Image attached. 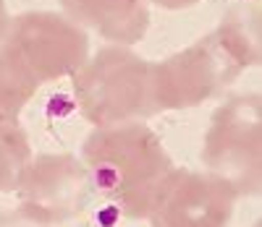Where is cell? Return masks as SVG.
Returning <instances> with one entry per match:
<instances>
[{"instance_id":"13","label":"cell","mask_w":262,"mask_h":227,"mask_svg":"<svg viewBox=\"0 0 262 227\" xmlns=\"http://www.w3.org/2000/svg\"><path fill=\"white\" fill-rule=\"evenodd\" d=\"M149 6H158L163 11H189L194 6H200L202 0H147Z\"/></svg>"},{"instance_id":"15","label":"cell","mask_w":262,"mask_h":227,"mask_svg":"<svg viewBox=\"0 0 262 227\" xmlns=\"http://www.w3.org/2000/svg\"><path fill=\"white\" fill-rule=\"evenodd\" d=\"M252 227H259V222H254V224H252Z\"/></svg>"},{"instance_id":"9","label":"cell","mask_w":262,"mask_h":227,"mask_svg":"<svg viewBox=\"0 0 262 227\" xmlns=\"http://www.w3.org/2000/svg\"><path fill=\"white\" fill-rule=\"evenodd\" d=\"M217 44L238 71L259 65V0H242L228 8L217 29H212Z\"/></svg>"},{"instance_id":"2","label":"cell","mask_w":262,"mask_h":227,"mask_svg":"<svg viewBox=\"0 0 262 227\" xmlns=\"http://www.w3.org/2000/svg\"><path fill=\"white\" fill-rule=\"evenodd\" d=\"M76 107L95 128L147 120L155 115L149 92V60L123 44H105L90 53L71 76Z\"/></svg>"},{"instance_id":"4","label":"cell","mask_w":262,"mask_h":227,"mask_svg":"<svg viewBox=\"0 0 262 227\" xmlns=\"http://www.w3.org/2000/svg\"><path fill=\"white\" fill-rule=\"evenodd\" d=\"M242 76L231 58L217 44L215 34H205L158 63H149V92L158 112L194 110L215 97Z\"/></svg>"},{"instance_id":"11","label":"cell","mask_w":262,"mask_h":227,"mask_svg":"<svg viewBox=\"0 0 262 227\" xmlns=\"http://www.w3.org/2000/svg\"><path fill=\"white\" fill-rule=\"evenodd\" d=\"M32 144L18 120H0V193H13L32 160Z\"/></svg>"},{"instance_id":"7","label":"cell","mask_w":262,"mask_h":227,"mask_svg":"<svg viewBox=\"0 0 262 227\" xmlns=\"http://www.w3.org/2000/svg\"><path fill=\"white\" fill-rule=\"evenodd\" d=\"M236 191L207 170L173 167L147 212L149 227H228Z\"/></svg>"},{"instance_id":"5","label":"cell","mask_w":262,"mask_h":227,"mask_svg":"<svg viewBox=\"0 0 262 227\" xmlns=\"http://www.w3.org/2000/svg\"><path fill=\"white\" fill-rule=\"evenodd\" d=\"M13 193L18 198L16 209L39 227L79 219L95 204L81 157L69 152L32 157Z\"/></svg>"},{"instance_id":"3","label":"cell","mask_w":262,"mask_h":227,"mask_svg":"<svg viewBox=\"0 0 262 227\" xmlns=\"http://www.w3.org/2000/svg\"><path fill=\"white\" fill-rule=\"evenodd\" d=\"M200 160L207 172L236 191L257 198L262 186V102L257 92L231 94L215 107L205 128Z\"/></svg>"},{"instance_id":"12","label":"cell","mask_w":262,"mask_h":227,"mask_svg":"<svg viewBox=\"0 0 262 227\" xmlns=\"http://www.w3.org/2000/svg\"><path fill=\"white\" fill-rule=\"evenodd\" d=\"M0 227H39V224H34L32 219H27L18 209H11V212L0 214Z\"/></svg>"},{"instance_id":"10","label":"cell","mask_w":262,"mask_h":227,"mask_svg":"<svg viewBox=\"0 0 262 227\" xmlns=\"http://www.w3.org/2000/svg\"><path fill=\"white\" fill-rule=\"evenodd\" d=\"M39 86L42 84L16 58V53L0 42V120H18L21 110L34 99Z\"/></svg>"},{"instance_id":"14","label":"cell","mask_w":262,"mask_h":227,"mask_svg":"<svg viewBox=\"0 0 262 227\" xmlns=\"http://www.w3.org/2000/svg\"><path fill=\"white\" fill-rule=\"evenodd\" d=\"M8 21H11L8 6H6V0H0V39H3V34H6V29H8Z\"/></svg>"},{"instance_id":"1","label":"cell","mask_w":262,"mask_h":227,"mask_svg":"<svg viewBox=\"0 0 262 227\" xmlns=\"http://www.w3.org/2000/svg\"><path fill=\"white\" fill-rule=\"evenodd\" d=\"M79 157L90 175L95 204L131 222L147 219L158 188L176 167L163 139L144 120L95 128Z\"/></svg>"},{"instance_id":"6","label":"cell","mask_w":262,"mask_h":227,"mask_svg":"<svg viewBox=\"0 0 262 227\" xmlns=\"http://www.w3.org/2000/svg\"><path fill=\"white\" fill-rule=\"evenodd\" d=\"M39 81L74 76L90 58V34L60 11H24L11 16L0 39Z\"/></svg>"},{"instance_id":"8","label":"cell","mask_w":262,"mask_h":227,"mask_svg":"<svg viewBox=\"0 0 262 227\" xmlns=\"http://www.w3.org/2000/svg\"><path fill=\"white\" fill-rule=\"evenodd\" d=\"M63 13L86 32L100 34L107 44L134 47L147 37V0H60Z\"/></svg>"}]
</instances>
